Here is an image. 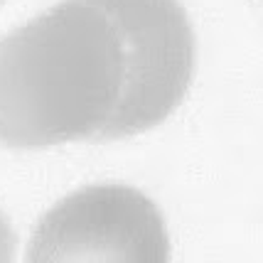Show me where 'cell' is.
Wrapping results in <instances>:
<instances>
[{"mask_svg": "<svg viewBox=\"0 0 263 263\" xmlns=\"http://www.w3.org/2000/svg\"><path fill=\"white\" fill-rule=\"evenodd\" d=\"M15 243H17L15 234L0 214V261H12L15 258Z\"/></svg>", "mask_w": 263, "mask_h": 263, "instance_id": "3957f363", "label": "cell"}, {"mask_svg": "<svg viewBox=\"0 0 263 263\" xmlns=\"http://www.w3.org/2000/svg\"><path fill=\"white\" fill-rule=\"evenodd\" d=\"M0 3H3V0H0Z\"/></svg>", "mask_w": 263, "mask_h": 263, "instance_id": "277c9868", "label": "cell"}, {"mask_svg": "<svg viewBox=\"0 0 263 263\" xmlns=\"http://www.w3.org/2000/svg\"><path fill=\"white\" fill-rule=\"evenodd\" d=\"M30 261H145L170 258L158 206L123 184H96L62 199L37 224Z\"/></svg>", "mask_w": 263, "mask_h": 263, "instance_id": "7a4b0ae2", "label": "cell"}, {"mask_svg": "<svg viewBox=\"0 0 263 263\" xmlns=\"http://www.w3.org/2000/svg\"><path fill=\"white\" fill-rule=\"evenodd\" d=\"M0 81V140L47 148L145 133L182 103L195 37L177 0H67Z\"/></svg>", "mask_w": 263, "mask_h": 263, "instance_id": "6da1fadb", "label": "cell"}]
</instances>
